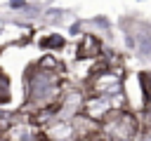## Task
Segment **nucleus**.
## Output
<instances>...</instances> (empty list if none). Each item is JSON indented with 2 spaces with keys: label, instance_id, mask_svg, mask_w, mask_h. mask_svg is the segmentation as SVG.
<instances>
[{
  "label": "nucleus",
  "instance_id": "nucleus-3",
  "mask_svg": "<svg viewBox=\"0 0 151 141\" xmlns=\"http://www.w3.org/2000/svg\"><path fill=\"white\" fill-rule=\"evenodd\" d=\"M38 45H40L42 49H47V52H57V49H64V47H66V40H64V35H59V33H50V35L40 38Z\"/></svg>",
  "mask_w": 151,
  "mask_h": 141
},
{
  "label": "nucleus",
  "instance_id": "nucleus-2",
  "mask_svg": "<svg viewBox=\"0 0 151 141\" xmlns=\"http://www.w3.org/2000/svg\"><path fill=\"white\" fill-rule=\"evenodd\" d=\"M101 52H104V47H101L99 38H97L94 33H83V38H80V42H78V47H76V59L94 61V59L101 56Z\"/></svg>",
  "mask_w": 151,
  "mask_h": 141
},
{
  "label": "nucleus",
  "instance_id": "nucleus-4",
  "mask_svg": "<svg viewBox=\"0 0 151 141\" xmlns=\"http://www.w3.org/2000/svg\"><path fill=\"white\" fill-rule=\"evenodd\" d=\"M9 101H12V85H9V78L5 73H0V106H5Z\"/></svg>",
  "mask_w": 151,
  "mask_h": 141
},
{
  "label": "nucleus",
  "instance_id": "nucleus-5",
  "mask_svg": "<svg viewBox=\"0 0 151 141\" xmlns=\"http://www.w3.org/2000/svg\"><path fill=\"white\" fill-rule=\"evenodd\" d=\"M9 7H14V9H24V7H26V0H9Z\"/></svg>",
  "mask_w": 151,
  "mask_h": 141
},
{
  "label": "nucleus",
  "instance_id": "nucleus-1",
  "mask_svg": "<svg viewBox=\"0 0 151 141\" xmlns=\"http://www.w3.org/2000/svg\"><path fill=\"white\" fill-rule=\"evenodd\" d=\"M64 94L61 85V70L42 68L40 63H33L31 70L26 73V110H52L57 115V103Z\"/></svg>",
  "mask_w": 151,
  "mask_h": 141
}]
</instances>
